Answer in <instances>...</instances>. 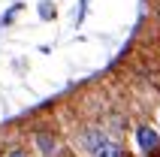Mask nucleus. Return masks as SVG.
<instances>
[{"instance_id": "obj_2", "label": "nucleus", "mask_w": 160, "mask_h": 157, "mask_svg": "<svg viewBox=\"0 0 160 157\" xmlns=\"http://www.w3.org/2000/svg\"><path fill=\"white\" fill-rule=\"evenodd\" d=\"M127 139L133 157H160V130L148 115H136L127 121Z\"/></svg>"}, {"instance_id": "obj_5", "label": "nucleus", "mask_w": 160, "mask_h": 157, "mask_svg": "<svg viewBox=\"0 0 160 157\" xmlns=\"http://www.w3.org/2000/svg\"><path fill=\"white\" fill-rule=\"evenodd\" d=\"M148 118H151L154 127L160 130V100H157V103H151V115H148Z\"/></svg>"}, {"instance_id": "obj_4", "label": "nucleus", "mask_w": 160, "mask_h": 157, "mask_svg": "<svg viewBox=\"0 0 160 157\" xmlns=\"http://www.w3.org/2000/svg\"><path fill=\"white\" fill-rule=\"evenodd\" d=\"M0 157H33V154L27 148V142H9L0 148Z\"/></svg>"}, {"instance_id": "obj_6", "label": "nucleus", "mask_w": 160, "mask_h": 157, "mask_svg": "<svg viewBox=\"0 0 160 157\" xmlns=\"http://www.w3.org/2000/svg\"><path fill=\"white\" fill-rule=\"evenodd\" d=\"M157 88H160V78H157Z\"/></svg>"}, {"instance_id": "obj_1", "label": "nucleus", "mask_w": 160, "mask_h": 157, "mask_svg": "<svg viewBox=\"0 0 160 157\" xmlns=\"http://www.w3.org/2000/svg\"><path fill=\"white\" fill-rule=\"evenodd\" d=\"M70 151H76L79 157H133L127 148V139L112 133L97 118H82L70 124Z\"/></svg>"}, {"instance_id": "obj_3", "label": "nucleus", "mask_w": 160, "mask_h": 157, "mask_svg": "<svg viewBox=\"0 0 160 157\" xmlns=\"http://www.w3.org/2000/svg\"><path fill=\"white\" fill-rule=\"evenodd\" d=\"M27 148L33 157H70V142L61 136V130L36 124L27 133Z\"/></svg>"}]
</instances>
